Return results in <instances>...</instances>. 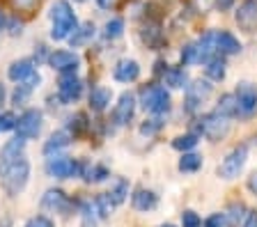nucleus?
<instances>
[{"instance_id":"obj_28","label":"nucleus","mask_w":257,"mask_h":227,"mask_svg":"<svg viewBox=\"0 0 257 227\" xmlns=\"http://www.w3.org/2000/svg\"><path fill=\"white\" fill-rule=\"evenodd\" d=\"M200 142V135L198 133H186V135H179V138H175L172 140V147L179 151H191L195 149V145Z\"/></svg>"},{"instance_id":"obj_41","label":"nucleus","mask_w":257,"mask_h":227,"mask_svg":"<svg viewBox=\"0 0 257 227\" xmlns=\"http://www.w3.org/2000/svg\"><path fill=\"white\" fill-rule=\"evenodd\" d=\"M216 5H218V10H230L234 5V0H216Z\"/></svg>"},{"instance_id":"obj_37","label":"nucleus","mask_w":257,"mask_h":227,"mask_svg":"<svg viewBox=\"0 0 257 227\" xmlns=\"http://www.w3.org/2000/svg\"><path fill=\"white\" fill-rule=\"evenodd\" d=\"M87 129V117L83 113H78L76 117H71V131H74V135L83 133V131Z\"/></svg>"},{"instance_id":"obj_2","label":"nucleus","mask_w":257,"mask_h":227,"mask_svg":"<svg viewBox=\"0 0 257 227\" xmlns=\"http://www.w3.org/2000/svg\"><path fill=\"white\" fill-rule=\"evenodd\" d=\"M28 177H30V163L26 158H16V161L7 163L5 170H3V186H5L7 195H19L28 184Z\"/></svg>"},{"instance_id":"obj_30","label":"nucleus","mask_w":257,"mask_h":227,"mask_svg":"<svg viewBox=\"0 0 257 227\" xmlns=\"http://www.w3.org/2000/svg\"><path fill=\"white\" fill-rule=\"evenodd\" d=\"M182 62H184V65H200V49H198V44H186V46H184Z\"/></svg>"},{"instance_id":"obj_1","label":"nucleus","mask_w":257,"mask_h":227,"mask_svg":"<svg viewBox=\"0 0 257 227\" xmlns=\"http://www.w3.org/2000/svg\"><path fill=\"white\" fill-rule=\"evenodd\" d=\"M51 21H53V30H51V37L55 42H62V39H69V35L78 28V21H76V14L71 10V5L67 0H55L51 5Z\"/></svg>"},{"instance_id":"obj_23","label":"nucleus","mask_w":257,"mask_h":227,"mask_svg":"<svg viewBox=\"0 0 257 227\" xmlns=\"http://www.w3.org/2000/svg\"><path fill=\"white\" fill-rule=\"evenodd\" d=\"M94 30H96L94 23H83V26L76 28L74 33L69 35V44L74 46V49L76 46H83V44H87L92 37H94Z\"/></svg>"},{"instance_id":"obj_33","label":"nucleus","mask_w":257,"mask_h":227,"mask_svg":"<svg viewBox=\"0 0 257 227\" xmlns=\"http://www.w3.org/2000/svg\"><path fill=\"white\" fill-rule=\"evenodd\" d=\"M94 206H96V211H99V216H101V218H108L115 204H112V200L108 197V193H103V195H99V197H96Z\"/></svg>"},{"instance_id":"obj_3","label":"nucleus","mask_w":257,"mask_h":227,"mask_svg":"<svg viewBox=\"0 0 257 227\" xmlns=\"http://www.w3.org/2000/svg\"><path fill=\"white\" fill-rule=\"evenodd\" d=\"M140 106L147 113L163 115L170 110V94H168L166 87H161V85H147L140 92Z\"/></svg>"},{"instance_id":"obj_26","label":"nucleus","mask_w":257,"mask_h":227,"mask_svg":"<svg viewBox=\"0 0 257 227\" xmlns=\"http://www.w3.org/2000/svg\"><path fill=\"white\" fill-rule=\"evenodd\" d=\"M80 172H83V177H85V181H103V179H108V168H103V165H90V163H85L83 168H80Z\"/></svg>"},{"instance_id":"obj_42","label":"nucleus","mask_w":257,"mask_h":227,"mask_svg":"<svg viewBox=\"0 0 257 227\" xmlns=\"http://www.w3.org/2000/svg\"><path fill=\"white\" fill-rule=\"evenodd\" d=\"M96 5L103 7V10H110V7L115 5V0H96Z\"/></svg>"},{"instance_id":"obj_7","label":"nucleus","mask_w":257,"mask_h":227,"mask_svg":"<svg viewBox=\"0 0 257 227\" xmlns=\"http://www.w3.org/2000/svg\"><path fill=\"white\" fill-rule=\"evenodd\" d=\"M78 170H80L78 163L69 156H53V158H48V163H46V172L55 179H69Z\"/></svg>"},{"instance_id":"obj_20","label":"nucleus","mask_w":257,"mask_h":227,"mask_svg":"<svg viewBox=\"0 0 257 227\" xmlns=\"http://www.w3.org/2000/svg\"><path fill=\"white\" fill-rule=\"evenodd\" d=\"M35 74V62L32 60H19V62H14V65L10 67V71H7V76H10L12 81H16V83H21V81H26L28 76H32Z\"/></svg>"},{"instance_id":"obj_18","label":"nucleus","mask_w":257,"mask_h":227,"mask_svg":"<svg viewBox=\"0 0 257 227\" xmlns=\"http://www.w3.org/2000/svg\"><path fill=\"white\" fill-rule=\"evenodd\" d=\"M131 202H134V209L136 211H152V209H156V204H159V197H156L152 190L140 188V190H136V193H134Z\"/></svg>"},{"instance_id":"obj_34","label":"nucleus","mask_w":257,"mask_h":227,"mask_svg":"<svg viewBox=\"0 0 257 227\" xmlns=\"http://www.w3.org/2000/svg\"><path fill=\"white\" fill-rule=\"evenodd\" d=\"M202 225L204 227H227L230 225V218H227V213H211L207 220H202Z\"/></svg>"},{"instance_id":"obj_47","label":"nucleus","mask_w":257,"mask_h":227,"mask_svg":"<svg viewBox=\"0 0 257 227\" xmlns=\"http://www.w3.org/2000/svg\"><path fill=\"white\" fill-rule=\"evenodd\" d=\"M78 3H83V0H78Z\"/></svg>"},{"instance_id":"obj_35","label":"nucleus","mask_w":257,"mask_h":227,"mask_svg":"<svg viewBox=\"0 0 257 227\" xmlns=\"http://www.w3.org/2000/svg\"><path fill=\"white\" fill-rule=\"evenodd\" d=\"M182 227H202V218L195 211H184L182 213Z\"/></svg>"},{"instance_id":"obj_5","label":"nucleus","mask_w":257,"mask_h":227,"mask_svg":"<svg viewBox=\"0 0 257 227\" xmlns=\"http://www.w3.org/2000/svg\"><path fill=\"white\" fill-rule=\"evenodd\" d=\"M42 110L37 108H28L26 113L21 115V117L16 119V135L19 138H23V140H32V138H37L39 131H42Z\"/></svg>"},{"instance_id":"obj_10","label":"nucleus","mask_w":257,"mask_h":227,"mask_svg":"<svg viewBox=\"0 0 257 227\" xmlns=\"http://www.w3.org/2000/svg\"><path fill=\"white\" fill-rule=\"evenodd\" d=\"M236 101H239V113L241 115H252L257 110V87L252 83H239L234 92Z\"/></svg>"},{"instance_id":"obj_45","label":"nucleus","mask_w":257,"mask_h":227,"mask_svg":"<svg viewBox=\"0 0 257 227\" xmlns=\"http://www.w3.org/2000/svg\"><path fill=\"white\" fill-rule=\"evenodd\" d=\"M161 227H175V225H170V222H166V225H161Z\"/></svg>"},{"instance_id":"obj_24","label":"nucleus","mask_w":257,"mask_h":227,"mask_svg":"<svg viewBox=\"0 0 257 227\" xmlns=\"http://www.w3.org/2000/svg\"><path fill=\"white\" fill-rule=\"evenodd\" d=\"M216 113L225 115V117H236L239 115V101H236L234 94H223L216 106Z\"/></svg>"},{"instance_id":"obj_39","label":"nucleus","mask_w":257,"mask_h":227,"mask_svg":"<svg viewBox=\"0 0 257 227\" xmlns=\"http://www.w3.org/2000/svg\"><path fill=\"white\" fill-rule=\"evenodd\" d=\"M26 227H55V225H53V220L46 216H35L26 222Z\"/></svg>"},{"instance_id":"obj_36","label":"nucleus","mask_w":257,"mask_h":227,"mask_svg":"<svg viewBox=\"0 0 257 227\" xmlns=\"http://www.w3.org/2000/svg\"><path fill=\"white\" fill-rule=\"evenodd\" d=\"M161 126H163V122H161L159 117H156V119H147V122H145V124L140 126V133H143V135H147V138H150V135L159 133V131H161Z\"/></svg>"},{"instance_id":"obj_44","label":"nucleus","mask_w":257,"mask_h":227,"mask_svg":"<svg viewBox=\"0 0 257 227\" xmlns=\"http://www.w3.org/2000/svg\"><path fill=\"white\" fill-rule=\"evenodd\" d=\"M5 97H7V92H5V85H3V83H0V103L5 101Z\"/></svg>"},{"instance_id":"obj_32","label":"nucleus","mask_w":257,"mask_h":227,"mask_svg":"<svg viewBox=\"0 0 257 227\" xmlns=\"http://www.w3.org/2000/svg\"><path fill=\"white\" fill-rule=\"evenodd\" d=\"M32 90H35V87H30L28 83H21V85H16L14 94H12V101H14V106H21V103H26L28 99H30Z\"/></svg>"},{"instance_id":"obj_6","label":"nucleus","mask_w":257,"mask_h":227,"mask_svg":"<svg viewBox=\"0 0 257 227\" xmlns=\"http://www.w3.org/2000/svg\"><path fill=\"white\" fill-rule=\"evenodd\" d=\"M246 156H248L246 147H236V149H232L230 154L223 158V163H220V168H218L220 179L239 177V172L243 170V165H246Z\"/></svg>"},{"instance_id":"obj_13","label":"nucleus","mask_w":257,"mask_h":227,"mask_svg":"<svg viewBox=\"0 0 257 227\" xmlns=\"http://www.w3.org/2000/svg\"><path fill=\"white\" fill-rule=\"evenodd\" d=\"M236 23H239L246 33H252L257 26V0H246L243 5L236 10Z\"/></svg>"},{"instance_id":"obj_14","label":"nucleus","mask_w":257,"mask_h":227,"mask_svg":"<svg viewBox=\"0 0 257 227\" xmlns=\"http://www.w3.org/2000/svg\"><path fill=\"white\" fill-rule=\"evenodd\" d=\"M112 76H115L117 83H134V81H138L140 67L136 60H119L117 65H115V69H112Z\"/></svg>"},{"instance_id":"obj_9","label":"nucleus","mask_w":257,"mask_h":227,"mask_svg":"<svg viewBox=\"0 0 257 227\" xmlns=\"http://www.w3.org/2000/svg\"><path fill=\"white\" fill-rule=\"evenodd\" d=\"M48 65H51V69L60 71V74H74L78 69L80 60L74 51H55V53L48 55Z\"/></svg>"},{"instance_id":"obj_27","label":"nucleus","mask_w":257,"mask_h":227,"mask_svg":"<svg viewBox=\"0 0 257 227\" xmlns=\"http://www.w3.org/2000/svg\"><path fill=\"white\" fill-rule=\"evenodd\" d=\"M204 71H207V76L211 78V81H223L225 78V62L223 58H211L207 62V67H204Z\"/></svg>"},{"instance_id":"obj_40","label":"nucleus","mask_w":257,"mask_h":227,"mask_svg":"<svg viewBox=\"0 0 257 227\" xmlns=\"http://www.w3.org/2000/svg\"><path fill=\"white\" fill-rule=\"evenodd\" d=\"M243 227H257V211H248V216H246V222H243Z\"/></svg>"},{"instance_id":"obj_15","label":"nucleus","mask_w":257,"mask_h":227,"mask_svg":"<svg viewBox=\"0 0 257 227\" xmlns=\"http://www.w3.org/2000/svg\"><path fill=\"white\" fill-rule=\"evenodd\" d=\"M241 51V42L227 30L216 33V53L220 55H236Z\"/></svg>"},{"instance_id":"obj_25","label":"nucleus","mask_w":257,"mask_h":227,"mask_svg":"<svg viewBox=\"0 0 257 227\" xmlns=\"http://www.w3.org/2000/svg\"><path fill=\"white\" fill-rule=\"evenodd\" d=\"M202 168V156L195 151H184V156L179 158V170L182 172H198Z\"/></svg>"},{"instance_id":"obj_46","label":"nucleus","mask_w":257,"mask_h":227,"mask_svg":"<svg viewBox=\"0 0 257 227\" xmlns=\"http://www.w3.org/2000/svg\"><path fill=\"white\" fill-rule=\"evenodd\" d=\"M0 26H3V17H0Z\"/></svg>"},{"instance_id":"obj_21","label":"nucleus","mask_w":257,"mask_h":227,"mask_svg":"<svg viewBox=\"0 0 257 227\" xmlns=\"http://www.w3.org/2000/svg\"><path fill=\"white\" fill-rule=\"evenodd\" d=\"M112 99V92L108 90V87H94L90 92V106L92 110H96V113H101V110L108 108V103H110Z\"/></svg>"},{"instance_id":"obj_31","label":"nucleus","mask_w":257,"mask_h":227,"mask_svg":"<svg viewBox=\"0 0 257 227\" xmlns=\"http://www.w3.org/2000/svg\"><path fill=\"white\" fill-rule=\"evenodd\" d=\"M122 33H124V21L122 19H112V21H108L106 28H103V37L106 39H117Z\"/></svg>"},{"instance_id":"obj_43","label":"nucleus","mask_w":257,"mask_h":227,"mask_svg":"<svg viewBox=\"0 0 257 227\" xmlns=\"http://www.w3.org/2000/svg\"><path fill=\"white\" fill-rule=\"evenodd\" d=\"M248 188H250L252 193H257V174H252V177L248 179Z\"/></svg>"},{"instance_id":"obj_17","label":"nucleus","mask_w":257,"mask_h":227,"mask_svg":"<svg viewBox=\"0 0 257 227\" xmlns=\"http://www.w3.org/2000/svg\"><path fill=\"white\" fill-rule=\"evenodd\" d=\"M69 142H71L69 131H55V133L46 140V145H44V154H46V156H53V154H58L60 149L69 147Z\"/></svg>"},{"instance_id":"obj_4","label":"nucleus","mask_w":257,"mask_h":227,"mask_svg":"<svg viewBox=\"0 0 257 227\" xmlns=\"http://www.w3.org/2000/svg\"><path fill=\"white\" fill-rule=\"evenodd\" d=\"M230 117H225V115L220 113H209L204 115L202 119L198 122V129H195V133L198 135H207L209 140H220V138H225L227 135V131H230V122H227Z\"/></svg>"},{"instance_id":"obj_12","label":"nucleus","mask_w":257,"mask_h":227,"mask_svg":"<svg viewBox=\"0 0 257 227\" xmlns=\"http://www.w3.org/2000/svg\"><path fill=\"white\" fill-rule=\"evenodd\" d=\"M134 110H136V97L131 92H124L122 97H119L115 110H112V122L117 126L128 124V119L134 117Z\"/></svg>"},{"instance_id":"obj_16","label":"nucleus","mask_w":257,"mask_h":227,"mask_svg":"<svg viewBox=\"0 0 257 227\" xmlns=\"http://www.w3.org/2000/svg\"><path fill=\"white\" fill-rule=\"evenodd\" d=\"M42 206L44 209H51V211H69L71 202L62 190H46L42 197Z\"/></svg>"},{"instance_id":"obj_19","label":"nucleus","mask_w":257,"mask_h":227,"mask_svg":"<svg viewBox=\"0 0 257 227\" xmlns=\"http://www.w3.org/2000/svg\"><path fill=\"white\" fill-rule=\"evenodd\" d=\"M23 145H26V140H23V138H19V135H16L14 140H10L5 147H3V149H0V163H3V165H7V163L16 161V158H21Z\"/></svg>"},{"instance_id":"obj_22","label":"nucleus","mask_w":257,"mask_h":227,"mask_svg":"<svg viewBox=\"0 0 257 227\" xmlns=\"http://www.w3.org/2000/svg\"><path fill=\"white\" fill-rule=\"evenodd\" d=\"M163 83H166L168 87H175V90H182V87H188V76L184 69H179V67H172V69H166V74H163Z\"/></svg>"},{"instance_id":"obj_29","label":"nucleus","mask_w":257,"mask_h":227,"mask_svg":"<svg viewBox=\"0 0 257 227\" xmlns=\"http://www.w3.org/2000/svg\"><path fill=\"white\" fill-rule=\"evenodd\" d=\"M126 195H128V181L126 179H119L117 184H115V188L108 193V197L112 200V204H122L126 200Z\"/></svg>"},{"instance_id":"obj_38","label":"nucleus","mask_w":257,"mask_h":227,"mask_svg":"<svg viewBox=\"0 0 257 227\" xmlns=\"http://www.w3.org/2000/svg\"><path fill=\"white\" fill-rule=\"evenodd\" d=\"M12 129H16L14 113H3L0 115V131H12Z\"/></svg>"},{"instance_id":"obj_11","label":"nucleus","mask_w":257,"mask_h":227,"mask_svg":"<svg viewBox=\"0 0 257 227\" xmlns=\"http://www.w3.org/2000/svg\"><path fill=\"white\" fill-rule=\"evenodd\" d=\"M58 92H60V99H62L64 103L78 101L80 94H83V81H80V78H76L74 74H62Z\"/></svg>"},{"instance_id":"obj_8","label":"nucleus","mask_w":257,"mask_h":227,"mask_svg":"<svg viewBox=\"0 0 257 227\" xmlns=\"http://www.w3.org/2000/svg\"><path fill=\"white\" fill-rule=\"evenodd\" d=\"M211 90H214V85L209 81H195L193 85L186 87V110L188 113H193V110H198L200 108V103L207 101L209 94H211Z\"/></svg>"}]
</instances>
